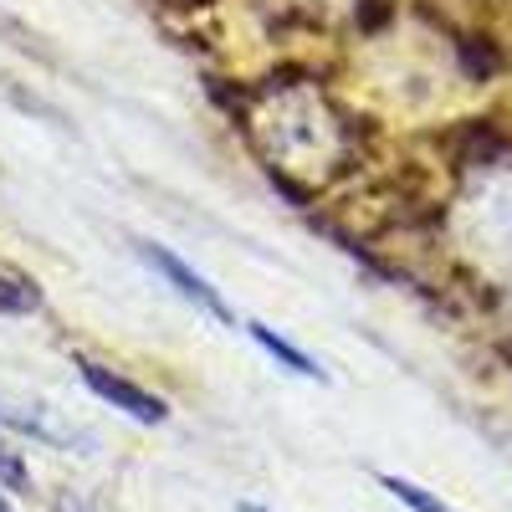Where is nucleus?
<instances>
[{
	"mask_svg": "<svg viewBox=\"0 0 512 512\" xmlns=\"http://www.w3.org/2000/svg\"><path fill=\"white\" fill-rule=\"evenodd\" d=\"M0 482H6V487H16V492H31V472L21 466V456H16L6 441H0Z\"/></svg>",
	"mask_w": 512,
	"mask_h": 512,
	"instance_id": "0eeeda50",
	"label": "nucleus"
},
{
	"mask_svg": "<svg viewBox=\"0 0 512 512\" xmlns=\"http://www.w3.org/2000/svg\"><path fill=\"white\" fill-rule=\"evenodd\" d=\"M384 482V492H390L395 502H405L410 512H456V507H446L436 492H425V487H415V482H405V477H379Z\"/></svg>",
	"mask_w": 512,
	"mask_h": 512,
	"instance_id": "39448f33",
	"label": "nucleus"
},
{
	"mask_svg": "<svg viewBox=\"0 0 512 512\" xmlns=\"http://www.w3.org/2000/svg\"><path fill=\"white\" fill-rule=\"evenodd\" d=\"M0 512H16V507H11V502H6V497H0Z\"/></svg>",
	"mask_w": 512,
	"mask_h": 512,
	"instance_id": "9d476101",
	"label": "nucleus"
},
{
	"mask_svg": "<svg viewBox=\"0 0 512 512\" xmlns=\"http://www.w3.org/2000/svg\"><path fill=\"white\" fill-rule=\"evenodd\" d=\"M31 308H41L36 282L11 272V267H0V313H31Z\"/></svg>",
	"mask_w": 512,
	"mask_h": 512,
	"instance_id": "20e7f679",
	"label": "nucleus"
},
{
	"mask_svg": "<svg viewBox=\"0 0 512 512\" xmlns=\"http://www.w3.org/2000/svg\"><path fill=\"white\" fill-rule=\"evenodd\" d=\"M57 512H88V507H67V502H62V507H57Z\"/></svg>",
	"mask_w": 512,
	"mask_h": 512,
	"instance_id": "1a4fd4ad",
	"label": "nucleus"
},
{
	"mask_svg": "<svg viewBox=\"0 0 512 512\" xmlns=\"http://www.w3.org/2000/svg\"><path fill=\"white\" fill-rule=\"evenodd\" d=\"M246 333H251L256 344H262V349H267L277 364H287L292 374H303V379H328V374L318 369V359H313V354H303L297 344H287V338H282V333H272L267 323H246Z\"/></svg>",
	"mask_w": 512,
	"mask_h": 512,
	"instance_id": "7ed1b4c3",
	"label": "nucleus"
},
{
	"mask_svg": "<svg viewBox=\"0 0 512 512\" xmlns=\"http://www.w3.org/2000/svg\"><path fill=\"white\" fill-rule=\"evenodd\" d=\"M461 62H466V72H472V77H492L502 67V52L492 47L487 36H466L461 41Z\"/></svg>",
	"mask_w": 512,
	"mask_h": 512,
	"instance_id": "423d86ee",
	"label": "nucleus"
},
{
	"mask_svg": "<svg viewBox=\"0 0 512 512\" xmlns=\"http://www.w3.org/2000/svg\"><path fill=\"white\" fill-rule=\"evenodd\" d=\"M241 512H267V507H256V502H246V507H241Z\"/></svg>",
	"mask_w": 512,
	"mask_h": 512,
	"instance_id": "6e6552de",
	"label": "nucleus"
},
{
	"mask_svg": "<svg viewBox=\"0 0 512 512\" xmlns=\"http://www.w3.org/2000/svg\"><path fill=\"white\" fill-rule=\"evenodd\" d=\"M82 379H88V390H93L98 400H108V405H113V410H123L128 420H139V425H164V420H169V405H164L154 390H144V384L113 374L108 364L82 359Z\"/></svg>",
	"mask_w": 512,
	"mask_h": 512,
	"instance_id": "f03ea898",
	"label": "nucleus"
},
{
	"mask_svg": "<svg viewBox=\"0 0 512 512\" xmlns=\"http://www.w3.org/2000/svg\"><path fill=\"white\" fill-rule=\"evenodd\" d=\"M139 256H144V267H154L169 287H175L180 297H185V303H195V308H205L210 318H221L226 328H236V313L226 308V297L216 292V287H210L190 262H180V256L175 251H169V246H154V241H139Z\"/></svg>",
	"mask_w": 512,
	"mask_h": 512,
	"instance_id": "f257e3e1",
	"label": "nucleus"
}]
</instances>
